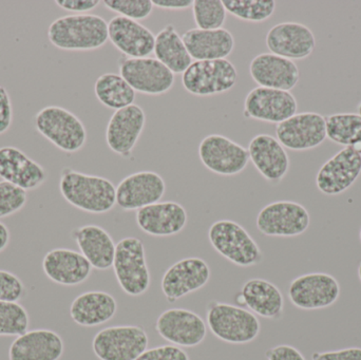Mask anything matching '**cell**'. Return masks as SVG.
Returning a JSON list of instances; mask_svg holds the SVG:
<instances>
[{
	"mask_svg": "<svg viewBox=\"0 0 361 360\" xmlns=\"http://www.w3.org/2000/svg\"><path fill=\"white\" fill-rule=\"evenodd\" d=\"M30 317L18 302H0V336L23 335L29 331Z\"/></svg>",
	"mask_w": 361,
	"mask_h": 360,
	"instance_id": "cell-37",
	"label": "cell"
},
{
	"mask_svg": "<svg viewBox=\"0 0 361 360\" xmlns=\"http://www.w3.org/2000/svg\"><path fill=\"white\" fill-rule=\"evenodd\" d=\"M166 192V184L159 173L139 171L129 175L116 187V204L123 211H139L160 202Z\"/></svg>",
	"mask_w": 361,
	"mask_h": 360,
	"instance_id": "cell-20",
	"label": "cell"
},
{
	"mask_svg": "<svg viewBox=\"0 0 361 360\" xmlns=\"http://www.w3.org/2000/svg\"><path fill=\"white\" fill-rule=\"evenodd\" d=\"M114 270L116 280L129 296L143 295L150 287V273L145 247L140 239L127 237L116 247Z\"/></svg>",
	"mask_w": 361,
	"mask_h": 360,
	"instance_id": "cell-6",
	"label": "cell"
},
{
	"mask_svg": "<svg viewBox=\"0 0 361 360\" xmlns=\"http://www.w3.org/2000/svg\"><path fill=\"white\" fill-rule=\"evenodd\" d=\"M312 360H361V348H348L331 352L314 353Z\"/></svg>",
	"mask_w": 361,
	"mask_h": 360,
	"instance_id": "cell-45",
	"label": "cell"
},
{
	"mask_svg": "<svg viewBox=\"0 0 361 360\" xmlns=\"http://www.w3.org/2000/svg\"><path fill=\"white\" fill-rule=\"evenodd\" d=\"M206 321L212 333L218 340L233 345L254 342L261 331L256 315L241 306L210 302L206 310Z\"/></svg>",
	"mask_w": 361,
	"mask_h": 360,
	"instance_id": "cell-3",
	"label": "cell"
},
{
	"mask_svg": "<svg viewBox=\"0 0 361 360\" xmlns=\"http://www.w3.org/2000/svg\"><path fill=\"white\" fill-rule=\"evenodd\" d=\"M210 279V268L201 258H185L176 262L163 275V294L169 304L178 302L188 294L199 291Z\"/></svg>",
	"mask_w": 361,
	"mask_h": 360,
	"instance_id": "cell-18",
	"label": "cell"
},
{
	"mask_svg": "<svg viewBox=\"0 0 361 360\" xmlns=\"http://www.w3.org/2000/svg\"><path fill=\"white\" fill-rule=\"evenodd\" d=\"M10 243V230L6 224L0 222V253L8 247Z\"/></svg>",
	"mask_w": 361,
	"mask_h": 360,
	"instance_id": "cell-47",
	"label": "cell"
},
{
	"mask_svg": "<svg viewBox=\"0 0 361 360\" xmlns=\"http://www.w3.org/2000/svg\"><path fill=\"white\" fill-rule=\"evenodd\" d=\"M267 360H305L300 351L288 345H280L265 353Z\"/></svg>",
	"mask_w": 361,
	"mask_h": 360,
	"instance_id": "cell-44",
	"label": "cell"
},
{
	"mask_svg": "<svg viewBox=\"0 0 361 360\" xmlns=\"http://www.w3.org/2000/svg\"><path fill=\"white\" fill-rule=\"evenodd\" d=\"M202 164L219 175H239L250 162L248 150L221 135H209L202 139L197 149Z\"/></svg>",
	"mask_w": 361,
	"mask_h": 360,
	"instance_id": "cell-11",
	"label": "cell"
},
{
	"mask_svg": "<svg viewBox=\"0 0 361 360\" xmlns=\"http://www.w3.org/2000/svg\"><path fill=\"white\" fill-rule=\"evenodd\" d=\"M358 277H360V280L361 283V262L360 263V266H358Z\"/></svg>",
	"mask_w": 361,
	"mask_h": 360,
	"instance_id": "cell-48",
	"label": "cell"
},
{
	"mask_svg": "<svg viewBox=\"0 0 361 360\" xmlns=\"http://www.w3.org/2000/svg\"><path fill=\"white\" fill-rule=\"evenodd\" d=\"M235 300L240 306H247L250 312L263 318L276 321L283 314L284 298L281 291L265 279L246 281Z\"/></svg>",
	"mask_w": 361,
	"mask_h": 360,
	"instance_id": "cell-29",
	"label": "cell"
},
{
	"mask_svg": "<svg viewBox=\"0 0 361 360\" xmlns=\"http://www.w3.org/2000/svg\"><path fill=\"white\" fill-rule=\"evenodd\" d=\"M276 137L288 149L295 151L314 149L326 141V118L316 112L296 113L277 125Z\"/></svg>",
	"mask_w": 361,
	"mask_h": 360,
	"instance_id": "cell-15",
	"label": "cell"
},
{
	"mask_svg": "<svg viewBox=\"0 0 361 360\" xmlns=\"http://www.w3.org/2000/svg\"><path fill=\"white\" fill-rule=\"evenodd\" d=\"M34 125L40 135L67 154L80 151L86 145V127L82 120L61 106H47L36 113Z\"/></svg>",
	"mask_w": 361,
	"mask_h": 360,
	"instance_id": "cell-4",
	"label": "cell"
},
{
	"mask_svg": "<svg viewBox=\"0 0 361 360\" xmlns=\"http://www.w3.org/2000/svg\"><path fill=\"white\" fill-rule=\"evenodd\" d=\"M71 237L93 268L105 271L114 266L116 244L107 230L88 224L72 230Z\"/></svg>",
	"mask_w": 361,
	"mask_h": 360,
	"instance_id": "cell-30",
	"label": "cell"
},
{
	"mask_svg": "<svg viewBox=\"0 0 361 360\" xmlns=\"http://www.w3.org/2000/svg\"><path fill=\"white\" fill-rule=\"evenodd\" d=\"M358 114L361 116V103L358 105Z\"/></svg>",
	"mask_w": 361,
	"mask_h": 360,
	"instance_id": "cell-49",
	"label": "cell"
},
{
	"mask_svg": "<svg viewBox=\"0 0 361 360\" xmlns=\"http://www.w3.org/2000/svg\"><path fill=\"white\" fill-rule=\"evenodd\" d=\"M265 44L269 53L293 61H301L315 50L316 38L313 31L303 23L284 21L269 30Z\"/></svg>",
	"mask_w": 361,
	"mask_h": 360,
	"instance_id": "cell-16",
	"label": "cell"
},
{
	"mask_svg": "<svg viewBox=\"0 0 361 360\" xmlns=\"http://www.w3.org/2000/svg\"><path fill=\"white\" fill-rule=\"evenodd\" d=\"M13 122V107L10 94L0 86V135L8 132Z\"/></svg>",
	"mask_w": 361,
	"mask_h": 360,
	"instance_id": "cell-42",
	"label": "cell"
},
{
	"mask_svg": "<svg viewBox=\"0 0 361 360\" xmlns=\"http://www.w3.org/2000/svg\"><path fill=\"white\" fill-rule=\"evenodd\" d=\"M154 55L173 74H183L192 63V58L173 25H167L156 36Z\"/></svg>",
	"mask_w": 361,
	"mask_h": 360,
	"instance_id": "cell-32",
	"label": "cell"
},
{
	"mask_svg": "<svg viewBox=\"0 0 361 360\" xmlns=\"http://www.w3.org/2000/svg\"><path fill=\"white\" fill-rule=\"evenodd\" d=\"M297 110L298 103L290 91L258 86L246 95L243 116L278 125L295 116Z\"/></svg>",
	"mask_w": 361,
	"mask_h": 360,
	"instance_id": "cell-13",
	"label": "cell"
},
{
	"mask_svg": "<svg viewBox=\"0 0 361 360\" xmlns=\"http://www.w3.org/2000/svg\"><path fill=\"white\" fill-rule=\"evenodd\" d=\"M156 330L161 337L180 348L199 346L207 334L202 317L185 309H169L163 312L157 321Z\"/></svg>",
	"mask_w": 361,
	"mask_h": 360,
	"instance_id": "cell-17",
	"label": "cell"
},
{
	"mask_svg": "<svg viewBox=\"0 0 361 360\" xmlns=\"http://www.w3.org/2000/svg\"><path fill=\"white\" fill-rule=\"evenodd\" d=\"M193 19L197 29H222L226 20L227 11L221 0H193Z\"/></svg>",
	"mask_w": 361,
	"mask_h": 360,
	"instance_id": "cell-36",
	"label": "cell"
},
{
	"mask_svg": "<svg viewBox=\"0 0 361 360\" xmlns=\"http://www.w3.org/2000/svg\"><path fill=\"white\" fill-rule=\"evenodd\" d=\"M311 224L309 211L300 203L276 201L263 207L256 225L267 237H297L305 234Z\"/></svg>",
	"mask_w": 361,
	"mask_h": 360,
	"instance_id": "cell-10",
	"label": "cell"
},
{
	"mask_svg": "<svg viewBox=\"0 0 361 360\" xmlns=\"http://www.w3.org/2000/svg\"><path fill=\"white\" fill-rule=\"evenodd\" d=\"M361 175V150L345 147L318 171L316 185L326 196H338L354 185Z\"/></svg>",
	"mask_w": 361,
	"mask_h": 360,
	"instance_id": "cell-14",
	"label": "cell"
},
{
	"mask_svg": "<svg viewBox=\"0 0 361 360\" xmlns=\"http://www.w3.org/2000/svg\"><path fill=\"white\" fill-rule=\"evenodd\" d=\"M193 0H154V6L164 10L180 11L192 6Z\"/></svg>",
	"mask_w": 361,
	"mask_h": 360,
	"instance_id": "cell-46",
	"label": "cell"
},
{
	"mask_svg": "<svg viewBox=\"0 0 361 360\" xmlns=\"http://www.w3.org/2000/svg\"><path fill=\"white\" fill-rule=\"evenodd\" d=\"M208 239L214 251L242 268L254 266L263 260V254L247 230L231 220H219L208 230Z\"/></svg>",
	"mask_w": 361,
	"mask_h": 360,
	"instance_id": "cell-5",
	"label": "cell"
},
{
	"mask_svg": "<svg viewBox=\"0 0 361 360\" xmlns=\"http://www.w3.org/2000/svg\"><path fill=\"white\" fill-rule=\"evenodd\" d=\"M147 348V333L137 325L106 328L92 342L93 352L99 360H137Z\"/></svg>",
	"mask_w": 361,
	"mask_h": 360,
	"instance_id": "cell-8",
	"label": "cell"
},
{
	"mask_svg": "<svg viewBox=\"0 0 361 360\" xmlns=\"http://www.w3.org/2000/svg\"><path fill=\"white\" fill-rule=\"evenodd\" d=\"M237 80V69L228 59L195 61L182 74L185 90L201 97L228 92L235 86Z\"/></svg>",
	"mask_w": 361,
	"mask_h": 360,
	"instance_id": "cell-7",
	"label": "cell"
},
{
	"mask_svg": "<svg viewBox=\"0 0 361 360\" xmlns=\"http://www.w3.org/2000/svg\"><path fill=\"white\" fill-rule=\"evenodd\" d=\"M0 178L25 192L37 190L47 180V171L39 163L13 146L0 148Z\"/></svg>",
	"mask_w": 361,
	"mask_h": 360,
	"instance_id": "cell-26",
	"label": "cell"
},
{
	"mask_svg": "<svg viewBox=\"0 0 361 360\" xmlns=\"http://www.w3.org/2000/svg\"><path fill=\"white\" fill-rule=\"evenodd\" d=\"M248 154L255 168L269 183L278 184L290 170V158L277 137L257 135L248 144Z\"/></svg>",
	"mask_w": 361,
	"mask_h": 360,
	"instance_id": "cell-21",
	"label": "cell"
},
{
	"mask_svg": "<svg viewBox=\"0 0 361 360\" xmlns=\"http://www.w3.org/2000/svg\"><path fill=\"white\" fill-rule=\"evenodd\" d=\"M94 93L102 105L116 111L135 103V91L120 73L102 74L95 82Z\"/></svg>",
	"mask_w": 361,
	"mask_h": 360,
	"instance_id": "cell-33",
	"label": "cell"
},
{
	"mask_svg": "<svg viewBox=\"0 0 361 360\" xmlns=\"http://www.w3.org/2000/svg\"><path fill=\"white\" fill-rule=\"evenodd\" d=\"M25 190L6 181L0 182V219L18 213L27 204Z\"/></svg>",
	"mask_w": 361,
	"mask_h": 360,
	"instance_id": "cell-39",
	"label": "cell"
},
{
	"mask_svg": "<svg viewBox=\"0 0 361 360\" xmlns=\"http://www.w3.org/2000/svg\"><path fill=\"white\" fill-rule=\"evenodd\" d=\"M288 298L300 310L313 311L333 306L341 296V285L332 275L309 273L290 283Z\"/></svg>",
	"mask_w": 361,
	"mask_h": 360,
	"instance_id": "cell-12",
	"label": "cell"
},
{
	"mask_svg": "<svg viewBox=\"0 0 361 360\" xmlns=\"http://www.w3.org/2000/svg\"><path fill=\"white\" fill-rule=\"evenodd\" d=\"M48 39L61 50H97L109 40L108 23L103 17L88 13L66 15L51 23Z\"/></svg>",
	"mask_w": 361,
	"mask_h": 360,
	"instance_id": "cell-2",
	"label": "cell"
},
{
	"mask_svg": "<svg viewBox=\"0 0 361 360\" xmlns=\"http://www.w3.org/2000/svg\"><path fill=\"white\" fill-rule=\"evenodd\" d=\"M118 70L135 92L146 95H163L175 86L176 74L154 57L118 59Z\"/></svg>",
	"mask_w": 361,
	"mask_h": 360,
	"instance_id": "cell-9",
	"label": "cell"
},
{
	"mask_svg": "<svg viewBox=\"0 0 361 360\" xmlns=\"http://www.w3.org/2000/svg\"><path fill=\"white\" fill-rule=\"evenodd\" d=\"M360 241H361V228H360Z\"/></svg>",
	"mask_w": 361,
	"mask_h": 360,
	"instance_id": "cell-50",
	"label": "cell"
},
{
	"mask_svg": "<svg viewBox=\"0 0 361 360\" xmlns=\"http://www.w3.org/2000/svg\"><path fill=\"white\" fill-rule=\"evenodd\" d=\"M25 295L23 281L13 273L0 270V302H18Z\"/></svg>",
	"mask_w": 361,
	"mask_h": 360,
	"instance_id": "cell-40",
	"label": "cell"
},
{
	"mask_svg": "<svg viewBox=\"0 0 361 360\" xmlns=\"http://www.w3.org/2000/svg\"><path fill=\"white\" fill-rule=\"evenodd\" d=\"M250 73L259 87L278 90L290 91L300 80V71L295 61L273 53H261L254 57Z\"/></svg>",
	"mask_w": 361,
	"mask_h": 360,
	"instance_id": "cell-23",
	"label": "cell"
},
{
	"mask_svg": "<svg viewBox=\"0 0 361 360\" xmlns=\"http://www.w3.org/2000/svg\"><path fill=\"white\" fill-rule=\"evenodd\" d=\"M146 114L141 106L133 105L116 110L106 128V142L111 151L130 158L145 128Z\"/></svg>",
	"mask_w": 361,
	"mask_h": 360,
	"instance_id": "cell-19",
	"label": "cell"
},
{
	"mask_svg": "<svg viewBox=\"0 0 361 360\" xmlns=\"http://www.w3.org/2000/svg\"><path fill=\"white\" fill-rule=\"evenodd\" d=\"M118 311L116 298L106 292L90 291L80 294L70 306V316L80 327H97L114 318Z\"/></svg>",
	"mask_w": 361,
	"mask_h": 360,
	"instance_id": "cell-31",
	"label": "cell"
},
{
	"mask_svg": "<svg viewBox=\"0 0 361 360\" xmlns=\"http://www.w3.org/2000/svg\"><path fill=\"white\" fill-rule=\"evenodd\" d=\"M223 4L240 20L260 23L273 16L277 4L274 0H224Z\"/></svg>",
	"mask_w": 361,
	"mask_h": 360,
	"instance_id": "cell-35",
	"label": "cell"
},
{
	"mask_svg": "<svg viewBox=\"0 0 361 360\" xmlns=\"http://www.w3.org/2000/svg\"><path fill=\"white\" fill-rule=\"evenodd\" d=\"M137 360H189L188 354L173 345L147 349Z\"/></svg>",
	"mask_w": 361,
	"mask_h": 360,
	"instance_id": "cell-41",
	"label": "cell"
},
{
	"mask_svg": "<svg viewBox=\"0 0 361 360\" xmlns=\"http://www.w3.org/2000/svg\"><path fill=\"white\" fill-rule=\"evenodd\" d=\"M63 351L65 344L56 332L32 330L12 342L8 349V360H59Z\"/></svg>",
	"mask_w": 361,
	"mask_h": 360,
	"instance_id": "cell-27",
	"label": "cell"
},
{
	"mask_svg": "<svg viewBox=\"0 0 361 360\" xmlns=\"http://www.w3.org/2000/svg\"><path fill=\"white\" fill-rule=\"evenodd\" d=\"M135 220L137 226L145 234L154 237H169L184 230L188 215L180 203L167 201L139 209Z\"/></svg>",
	"mask_w": 361,
	"mask_h": 360,
	"instance_id": "cell-25",
	"label": "cell"
},
{
	"mask_svg": "<svg viewBox=\"0 0 361 360\" xmlns=\"http://www.w3.org/2000/svg\"><path fill=\"white\" fill-rule=\"evenodd\" d=\"M103 4L108 10L135 21L148 18L154 8L152 0H105Z\"/></svg>",
	"mask_w": 361,
	"mask_h": 360,
	"instance_id": "cell-38",
	"label": "cell"
},
{
	"mask_svg": "<svg viewBox=\"0 0 361 360\" xmlns=\"http://www.w3.org/2000/svg\"><path fill=\"white\" fill-rule=\"evenodd\" d=\"M108 36L111 44L126 57L141 58L154 53L156 36L140 21L114 16L108 23Z\"/></svg>",
	"mask_w": 361,
	"mask_h": 360,
	"instance_id": "cell-22",
	"label": "cell"
},
{
	"mask_svg": "<svg viewBox=\"0 0 361 360\" xmlns=\"http://www.w3.org/2000/svg\"><path fill=\"white\" fill-rule=\"evenodd\" d=\"M326 137L338 145L361 150V116L358 113L331 114L326 118Z\"/></svg>",
	"mask_w": 361,
	"mask_h": 360,
	"instance_id": "cell-34",
	"label": "cell"
},
{
	"mask_svg": "<svg viewBox=\"0 0 361 360\" xmlns=\"http://www.w3.org/2000/svg\"><path fill=\"white\" fill-rule=\"evenodd\" d=\"M42 271L52 283L63 287H75L85 283L92 273L90 262L78 252L54 249L42 259Z\"/></svg>",
	"mask_w": 361,
	"mask_h": 360,
	"instance_id": "cell-24",
	"label": "cell"
},
{
	"mask_svg": "<svg viewBox=\"0 0 361 360\" xmlns=\"http://www.w3.org/2000/svg\"><path fill=\"white\" fill-rule=\"evenodd\" d=\"M183 42L195 61L227 59L235 49V37L227 29L187 30Z\"/></svg>",
	"mask_w": 361,
	"mask_h": 360,
	"instance_id": "cell-28",
	"label": "cell"
},
{
	"mask_svg": "<svg viewBox=\"0 0 361 360\" xmlns=\"http://www.w3.org/2000/svg\"><path fill=\"white\" fill-rule=\"evenodd\" d=\"M59 192L72 206L94 215L108 213L116 204V187L110 180L69 167L61 170Z\"/></svg>",
	"mask_w": 361,
	"mask_h": 360,
	"instance_id": "cell-1",
	"label": "cell"
},
{
	"mask_svg": "<svg viewBox=\"0 0 361 360\" xmlns=\"http://www.w3.org/2000/svg\"><path fill=\"white\" fill-rule=\"evenodd\" d=\"M99 0H56L55 4L68 12L86 14L99 6Z\"/></svg>",
	"mask_w": 361,
	"mask_h": 360,
	"instance_id": "cell-43",
	"label": "cell"
}]
</instances>
